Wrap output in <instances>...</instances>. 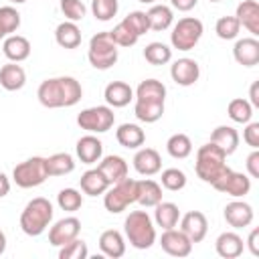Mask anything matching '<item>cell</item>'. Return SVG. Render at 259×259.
I'll list each match as a JSON object with an SVG mask.
<instances>
[{"label":"cell","mask_w":259,"mask_h":259,"mask_svg":"<svg viewBox=\"0 0 259 259\" xmlns=\"http://www.w3.org/2000/svg\"><path fill=\"white\" fill-rule=\"evenodd\" d=\"M36 97L49 109L71 107V105L81 101L83 89L75 77H53V79H47L38 85Z\"/></svg>","instance_id":"obj_1"},{"label":"cell","mask_w":259,"mask_h":259,"mask_svg":"<svg viewBox=\"0 0 259 259\" xmlns=\"http://www.w3.org/2000/svg\"><path fill=\"white\" fill-rule=\"evenodd\" d=\"M225 160H227V154L219 146H214L212 142L200 146L198 152H196V162H194L196 176L202 182L214 184L223 174H227L231 170Z\"/></svg>","instance_id":"obj_2"},{"label":"cell","mask_w":259,"mask_h":259,"mask_svg":"<svg viewBox=\"0 0 259 259\" xmlns=\"http://www.w3.org/2000/svg\"><path fill=\"white\" fill-rule=\"evenodd\" d=\"M51 221H53V204L47 198L36 196L24 206L20 214V229L28 237H38L40 233H45Z\"/></svg>","instance_id":"obj_3"},{"label":"cell","mask_w":259,"mask_h":259,"mask_svg":"<svg viewBox=\"0 0 259 259\" xmlns=\"http://www.w3.org/2000/svg\"><path fill=\"white\" fill-rule=\"evenodd\" d=\"M125 237L136 249H150L156 241V229L152 225V219L146 210H134L127 214L125 223Z\"/></svg>","instance_id":"obj_4"},{"label":"cell","mask_w":259,"mask_h":259,"mask_svg":"<svg viewBox=\"0 0 259 259\" xmlns=\"http://www.w3.org/2000/svg\"><path fill=\"white\" fill-rule=\"evenodd\" d=\"M87 57H89V63L95 69L105 71V69H109L117 63L119 51H117V45L113 42V38L109 36V32H97L89 40Z\"/></svg>","instance_id":"obj_5"},{"label":"cell","mask_w":259,"mask_h":259,"mask_svg":"<svg viewBox=\"0 0 259 259\" xmlns=\"http://www.w3.org/2000/svg\"><path fill=\"white\" fill-rule=\"evenodd\" d=\"M138 198V180H132V178H123L119 182H115L109 190H105V196H103V204L109 212L117 214L121 210H125L132 202H136Z\"/></svg>","instance_id":"obj_6"},{"label":"cell","mask_w":259,"mask_h":259,"mask_svg":"<svg viewBox=\"0 0 259 259\" xmlns=\"http://www.w3.org/2000/svg\"><path fill=\"white\" fill-rule=\"evenodd\" d=\"M202 22L194 16H184L176 22V26L172 28L170 32V40H172V47L178 49V51H190L198 45L200 36H202Z\"/></svg>","instance_id":"obj_7"},{"label":"cell","mask_w":259,"mask_h":259,"mask_svg":"<svg viewBox=\"0 0 259 259\" xmlns=\"http://www.w3.org/2000/svg\"><path fill=\"white\" fill-rule=\"evenodd\" d=\"M12 178H14L16 186H20V188H34V186L42 184L49 178L45 158L32 156V158L16 164L12 170Z\"/></svg>","instance_id":"obj_8"},{"label":"cell","mask_w":259,"mask_h":259,"mask_svg":"<svg viewBox=\"0 0 259 259\" xmlns=\"http://www.w3.org/2000/svg\"><path fill=\"white\" fill-rule=\"evenodd\" d=\"M77 123L81 130H87L91 134H103L113 127L115 123V113L107 105H95L87 107L77 115Z\"/></svg>","instance_id":"obj_9"},{"label":"cell","mask_w":259,"mask_h":259,"mask_svg":"<svg viewBox=\"0 0 259 259\" xmlns=\"http://www.w3.org/2000/svg\"><path fill=\"white\" fill-rule=\"evenodd\" d=\"M219 192H225L229 196H245L249 190H251V178L247 174H241V172H233L229 170L227 174H223L214 184H212Z\"/></svg>","instance_id":"obj_10"},{"label":"cell","mask_w":259,"mask_h":259,"mask_svg":"<svg viewBox=\"0 0 259 259\" xmlns=\"http://www.w3.org/2000/svg\"><path fill=\"white\" fill-rule=\"evenodd\" d=\"M79 231H81V221L75 219V217H67V219H61L57 221L51 231H49V243L55 245V247H63L67 243H71L73 239L79 237Z\"/></svg>","instance_id":"obj_11"},{"label":"cell","mask_w":259,"mask_h":259,"mask_svg":"<svg viewBox=\"0 0 259 259\" xmlns=\"http://www.w3.org/2000/svg\"><path fill=\"white\" fill-rule=\"evenodd\" d=\"M160 245L172 257H186L192 251V241L182 231H176V229H166L162 233Z\"/></svg>","instance_id":"obj_12"},{"label":"cell","mask_w":259,"mask_h":259,"mask_svg":"<svg viewBox=\"0 0 259 259\" xmlns=\"http://www.w3.org/2000/svg\"><path fill=\"white\" fill-rule=\"evenodd\" d=\"M180 231L192 241V243H200L204 237H206V231H208V223H206V217L200 212V210H190L182 217L180 221Z\"/></svg>","instance_id":"obj_13"},{"label":"cell","mask_w":259,"mask_h":259,"mask_svg":"<svg viewBox=\"0 0 259 259\" xmlns=\"http://www.w3.org/2000/svg\"><path fill=\"white\" fill-rule=\"evenodd\" d=\"M170 75H172V79H174L178 85L188 87V85H194V83L198 81V77H200V67H198V63H196L194 59L184 57V59L174 61V65L170 67Z\"/></svg>","instance_id":"obj_14"},{"label":"cell","mask_w":259,"mask_h":259,"mask_svg":"<svg viewBox=\"0 0 259 259\" xmlns=\"http://www.w3.org/2000/svg\"><path fill=\"white\" fill-rule=\"evenodd\" d=\"M225 221L233 229H243L253 223V208L243 200H233L225 206Z\"/></svg>","instance_id":"obj_15"},{"label":"cell","mask_w":259,"mask_h":259,"mask_svg":"<svg viewBox=\"0 0 259 259\" xmlns=\"http://www.w3.org/2000/svg\"><path fill=\"white\" fill-rule=\"evenodd\" d=\"M233 57L243 67H255L259 63V40L257 38H239L233 47Z\"/></svg>","instance_id":"obj_16"},{"label":"cell","mask_w":259,"mask_h":259,"mask_svg":"<svg viewBox=\"0 0 259 259\" xmlns=\"http://www.w3.org/2000/svg\"><path fill=\"white\" fill-rule=\"evenodd\" d=\"M134 168L142 174V176H152L156 172H160L162 168V158L154 148H142L136 152L134 156Z\"/></svg>","instance_id":"obj_17"},{"label":"cell","mask_w":259,"mask_h":259,"mask_svg":"<svg viewBox=\"0 0 259 259\" xmlns=\"http://www.w3.org/2000/svg\"><path fill=\"white\" fill-rule=\"evenodd\" d=\"M97 170L105 176V180L109 184H115L119 180H123L127 176V162L121 158V156H105L99 164H97Z\"/></svg>","instance_id":"obj_18"},{"label":"cell","mask_w":259,"mask_h":259,"mask_svg":"<svg viewBox=\"0 0 259 259\" xmlns=\"http://www.w3.org/2000/svg\"><path fill=\"white\" fill-rule=\"evenodd\" d=\"M235 18H237L239 24H243L253 36L259 34V4H257V0H243V2L237 6Z\"/></svg>","instance_id":"obj_19"},{"label":"cell","mask_w":259,"mask_h":259,"mask_svg":"<svg viewBox=\"0 0 259 259\" xmlns=\"http://www.w3.org/2000/svg\"><path fill=\"white\" fill-rule=\"evenodd\" d=\"M214 249H217V253H219L221 257H225V259H235V257H239V255L243 253L245 243H243V239H241L237 233L227 231V233H221V235L217 237Z\"/></svg>","instance_id":"obj_20"},{"label":"cell","mask_w":259,"mask_h":259,"mask_svg":"<svg viewBox=\"0 0 259 259\" xmlns=\"http://www.w3.org/2000/svg\"><path fill=\"white\" fill-rule=\"evenodd\" d=\"M103 97L111 107H125L134 99V89L123 81H111L105 87Z\"/></svg>","instance_id":"obj_21"},{"label":"cell","mask_w":259,"mask_h":259,"mask_svg":"<svg viewBox=\"0 0 259 259\" xmlns=\"http://www.w3.org/2000/svg\"><path fill=\"white\" fill-rule=\"evenodd\" d=\"M77 156L83 164H95L99 162L101 154H103V144L101 140H97L95 136H83L79 142H77Z\"/></svg>","instance_id":"obj_22"},{"label":"cell","mask_w":259,"mask_h":259,"mask_svg":"<svg viewBox=\"0 0 259 259\" xmlns=\"http://www.w3.org/2000/svg\"><path fill=\"white\" fill-rule=\"evenodd\" d=\"M99 249L103 255L111 257V259H117L125 253V241L121 237L119 231L115 229H109V231H103L101 237H99Z\"/></svg>","instance_id":"obj_23"},{"label":"cell","mask_w":259,"mask_h":259,"mask_svg":"<svg viewBox=\"0 0 259 259\" xmlns=\"http://www.w3.org/2000/svg\"><path fill=\"white\" fill-rule=\"evenodd\" d=\"M210 142H212L214 146H219V148L229 156V154H233V152L237 150V146H239V134H237V130L231 127V125H219V127L212 130Z\"/></svg>","instance_id":"obj_24"},{"label":"cell","mask_w":259,"mask_h":259,"mask_svg":"<svg viewBox=\"0 0 259 259\" xmlns=\"http://www.w3.org/2000/svg\"><path fill=\"white\" fill-rule=\"evenodd\" d=\"M24 83H26V73L20 65L8 63L0 69V85L6 91H18L24 87Z\"/></svg>","instance_id":"obj_25"},{"label":"cell","mask_w":259,"mask_h":259,"mask_svg":"<svg viewBox=\"0 0 259 259\" xmlns=\"http://www.w3.org/2000/svg\"><path fill=\"white\" fill-rule=\"evenodd\" d=\"M2 51H4V55L12 63H20V61L28 59V55H30V42H28V38H24L20 34H12V36H8L4 40Z\"/></svg>","instance_id":"obj_26"},{"label":"cell","mask_w":259,"mask_h":259,"mask_svg":"<svg viewBox=\"0 0 259 259\" xmlns=\"http://www.w3.org/2000/svg\"><path fill=\"white\" fill-rule=\"evenodd\" d=\"M115 140L119 142V146L123 148H140L146 142V134L140 125L136 123H121L115 132Z\"/></svg>","instance_id":"obj_27"},{"label":"cell","mask_w":259,"mask_h":259,"mask_svg":"<svg viewBox=\"0 0 259 259\" xmlns=\"http://www.w3.org/2000/svg\"><path fill=\"white\" fill-rule=\"evenodd\" d=\"M79 184H81V190L89 196H97V194H103L107 188H109V182L105 180V176L93 168V170H87L81 178H79Z\"/></svg>","instance_id":"obj_28"},{"label":"cell","mask_w":259,"mask_h":259,"mask_svg":"<svg viewBox=\"0 0 259 259\" xmlns=\"http://www.w3.org/2000/svg\"><path fill=\"white\" fill-rule=\"evenodd\" d=\"M55 40L63 47V49H77L81 45V30L75 22L67 20V22H61L55 30Z\"/></svg>","instance_id":"obj_29"},{"label":"cell","mask_w":259,"mask_h":259,"mask_svg":"<svg viewBox=\"0 0 259 259\" xmlns=\"http://www.w3.org/2000/svg\"><path fill=\"white\" fill-rule=\"evenodd\" d=\"M166 87L158 79H146L136 89V101H164Z\"/></svg>","instance_id":"obj_30"},{"label":"cell","mask_w":259,"mask_h":259,"mask_svg":"<svg viewBox=\"0 0 259 259\" xmlns=\"http://www.w3.org/2000/svg\"><path fill=\"white\" fill-rule=\"evenodd\" d=\"M45 164H47V174L49 176H65V174L75 170V160L67 152H59V154H53V156L45 158Z\"/></svg>","instance_id":"obj_31"},{"label":"cell","mask_w":259,"mask_h":259,"mask_svg":"<svg viewBox=\"0 0 259 259\" xmlns=\"http://www.w3.org/2000/svg\"><path fill=\"white\" fill-rule=\"evenodd\" d=\"M154 219L158 223V227H162L164 231L166 229H174L180 221V210L174 202H158L156 204V210H154Z\"/></svg>","instance_id":"obj_32"},{"label":"cell","mask_w":259,"mask_h":259,"mask_svg":"<svg viewBox=\"0 0 259 259\" xmlns=\"http://www.w3.org/2000/svg\"><path fill=\"white\" fill-rule=\"evenodd\" d=\"M162 200V188L154 180H138V198L142 206H156Z\"/></svg>","instance_id":"obj_33"},{"label":"cell","mask_w":259,"mask_h":259,"mask_svg":"<svg viewBox=\"0 0 259 259\" xmlns=\"http://www.w3.org/2000/svg\"><path fill=\"white\" fill-rule=\"evenodd\" d=\"M134 113L144 123H154L164 115V101H136Z\"/></svg>","instance_id":"obj_34"},{"label":"cell","mask_w":259,"mask_h":259,"mask_svg":"<svg viewBox=\"0 0 259 259\" xmlns=\"http://www.w3.org/2000/svg\"><path fill=\"white\" fill-rule=\"evenodd\" d=\"M148 22H150V28L152 30H166L170 24H172V10L166 6V4H154L148 12Z\"/></svg>","instance_id":"obj_35"},{"label":"cell","mask_w":259,"mask_h":259,"mask_svg":"<svg viewBox=\"0 0 259 259\" xmlns=\"http://www.w3.org/2000/svg\"><path fill=\"white\" fill-rule=\"evenodd\" d=\"M166 150H168V154H170L172 158L182 160V158H188V156H190V152H192V142H190V138H188L186 134H174V136L168 138Z\"/></svg>","instance_id":"obj_36"},{"label":"cell","mask_w":259,"mask_h":259,"mask_svg":"<svg viewBox=\"0 0 259 259\" xmlns=\"http://www.w3.org/2000/svg\"><path fill=\"white\" fill-rule=\"evenodd\" d=\"M227 113H229V117H231L233 121H237V123H249V121H251V115H253V105H251L247 99L237 97V99H233V101L229 103Z\"/></svg>","instance_id":"obj_37"},{"label":"cell","mask_w":259,"mask_h":259,"mask_svg":"<svg viewBox=\"0 0 259 259\" xmlns=\"http://www.w3.org/2000/svg\"><path fill=\"white\" fill-rule=\"evenodd\" d=\"M144 57L150 65H166L172 59V49L164 42H150L144 49Z\"/></svg>","instance_id":"obj_38"},{"label":"cell","mask_w":259,"mask_h":259,"mask_svg":"<svg viewBox=\"0 0 259 259\" xmlns=\"http://www.w3.org/2000/svg\"><path fill=\"white\" fill-rule=\"evenodd\" d=\"M57 202H59V206H61L63 210H67V212H75V210L81 208V204H83V196H81V192L75 190V188H63V190L57 194Z\"/></svg>","instance_id":"obj_39"},{"label":"cell","mask_w":259,"mask_h":259,"mask_svg":"<svg viewBox=\"0 0 259 259\" xmlns=\"http://www.w3.org/2000/svg\"><path fill=\"white\" fill-rule=\"evenodd\" d=\"M239 28H241V24H239V20H237L235 16H221V18L217 20V24H214V32H217V36L223 38V40L235 38V36L239 34Z\"/></svg>","instance_id":"obj_40"},{"label":"cell","mask_w":259,"mask_h":259,"mask_svg":"<svg viewBox=\"0 0 259 259\" xmlns=\"http://www.w3.org/2000/svg\"><path fill=\"white\" fill-rule=\"evenodd\" d=\"M109 36L113 38V42L117 47H134L138 42V38H140L123 20L117 26H113V30H109Z\"/></svg>","instance_id":"obj_41"},{"label":"cell","mask_w":259,"mask_h":259,"mask_svg":"<svg viewBox=\"0 0 259 259\" xmlns=\"http://www.w3.org/2000/svg\"><path fill=\"white\" fill-rule=\"evenodd\" d=\"M162 186L166 190H172V192L182 190L186 186V174L178 168H168L162 172Z\"/></svg>","instance_id":"obj_42"},{"label":"cell","mask_w":259,"mask_h":259,"mask_svg":"<svg viewBox=\"0 0 259 259\" xmlns=\"http://www.w3.org/2000/svg\"><path fill=\"white\" fill-rule=\"evenodd\" d=\"M91 10H93V16L101 22L111 20L117 14V0H93Z\"/></svg>","instance_id":"obj_43"},{"label":"cell","mask_w":259,"mask_h":259,"mask_svg":"<svg viewBox=\"0 0 259 259\" xmlns=\"http://www.w3.org/2000/svg\"><path fill=\"white\" fill-rule=\"evenodd\" d=\"M87 245L81 239H73L71 243L63 245L59 251V259H85L87 257Z\"/></svg>","instance_id":"obj_44"},{"label":"cell","mask_w":259,"mask_h":259,"mask_svg":"<svg viewBox=\"0 0 259 259\" xmlns=\"http://www.w3.org/2000/svg\"><path fill=\"white\" fill-rule=\"evenodd\" d=\"M18 26H20V14H18V10L12 8V6H2L0 8V28L6 34H10Z\"/></svg>","instance_id":"obj_45"},{"label":"cell","mask_w":259,"mask_h":259,"mask_svg":"<svg viewBox=\"0 0 259 259\" xmlns=\"http://www.w3.org/2000/svg\"><path fill=\"white\" fill-rule=\"evenodd\" d=\"M123 22L138 34V36H142L144 32H148L150 30V22H148V16H146V12H142V10H134V12H130L125 18H123Z\"/></svg>","instance_id":"obj_46"},{"label":"cell","mask_w":259,"mask_h":259,"mask_svg":"<svg viewBox=\"0 0 259 259\" xmlns=\"http://www.w3.org/2000/svg\"><path fill=\"white\" fill-rule=\"evenodd\" d=\"M61 10L63 14L71 20V22H77V20H83L87 8L81 0H61Z\"/></svg>","instance_id":"obj_47"},{"label":"cell","mask_w":259,"mask_h":259,"mask_svg":"<svg viewBox=\"0 0 259 259\" xmlns=\"http://www.w3.org/2000/svg\"><path fill=\"white\" fill-rule=\"evenodd\" d=\"M243 140L247 142V146H251L253 150L259 148V123L253 121V123H247L245 132H243Z\"/></svg>","instance_id":"obj_48"},{"label":"cell","mask_w":259,"mask_h":259,"mask_svg":"<svg viewBox=\"0 0 259 259\" xmlns=\"http://www.w3.org/2000/svg\"><path fill=\"white\" fill-rule=\"evenodd\" d=\"M247 172L251 178H259V152L257 150H253L247 156Z\"/></svg>","instance_id":"obj_49"},{"label":"cell","mask_w":259,"mask_h":259,"mask_svg":"<svg viewBox=\"0 0 259 259\" xmlns=\"http://www.w3.org/2000/svg\"><path fill=\"white\" fill-rule=\"evenodd\" d=\"M247 247H249V251L257 257L259 255V229H253L251 233H249V239H247Z\"/></svg>","instance_id":"obj_50"},{"label":"cell","mask_w":259,"mask_h":259,"mask_svg":"<svg viewBox=\"0 0 259 259\" xmlns=\"http://www.w3.org/2000/svg\"><path fill=\"white\" fill-rule=\"evenodd\" d=\"M170 2H172V6H174L176 10H180V12H188V10H192V8L196 6L198 0H170Z\"/></svg>","instance_id":"obj_51"},{"label":"cell","mask_w":259,"mask_h":259,"mask_svg":"<svg viewBox=\"0 0 259 259\" xmlns=\"http://www.w3.org/2000/svg\"><path fill=\"white\" fill-rule=\"evenodd\" d=\"M249 97H251V105L253 107H259V81H255L253 85H251V89H249Z\"/></svg>","instance_id":"obj_52"},{"label":"cell","mask_w":259,"mask_h":259,"mask_svg":"<svg viewBox=\"0 0 259 259\" xmlns=\"http://www.w3.org/2000/svg\"><path fill=\"white\" fill-rule=\"evenodd\" d=\"M10 192V180L6 178V174L4 172H0V198L2 196H6Z\"/></svg>","instance_id":"obj_53"},{"label":"cell","mask_w":259,"mask_h":259,"mask_svg":"<svg viewBox=\"0 0 259 259\" xmlns=\"http://www.w3.org/2000/svg\"><path fill=\"white\" fill-rule=\"evenodd\" d=\"M4 249H6V235L0 231V255L4 253Z\"/></svg>","instance_id":"obj_54"},{"label":"cell","mask_w":259,"mask_h":259,"mask_svg":"<svg viewBox=\"0 0 259 259\" xmlns=\"http://www.w3.org/2000/svg\"><path fill=\"white\" fill-rule=\"evenodd\" d=\"M140 2H144V4H152V2H156V0H140Z\"/></svg>","instance_id":"obj_55"},{"label":"cell","mask_w":259,"mask_h":259,"mask_svg":"<svg viewBox=\"0 0 259 259\" xmlns=\"http://www.w3.org/2000/svg\"><path fill=\"white\" fill-rule=\"evenodd\" d=\"M4 36H6V32H4L2 28H0V38H4Z\"/></svg>","instance_id":"obj_56"},{"label":"cell","mask_w":259,"mask_h":259,"mask_svg":"<svg viewBox=\"0 0 259 259\" xmlns=\"http://www.w3.org/2000/svg\"><path fill=\"white\" fill-rule=\"evenodd\" d=\"M10 2H16V4H22V2H26V0H10Z\"/></svg>","instance_id":"obj_57"},{"label":"cell","mask_w":259,"mask_h":259,"mask_svg":"<svg viewBox=\"0 0 259 259\" xmlns=\"http://www.w3.org/2000/svg\"><path fill=\"white\" fill-rule=\"evenodd\" d=\"M208 2H221V0H208Z\"/></svg>","instance_id":"obj_58"}]
</instances>
